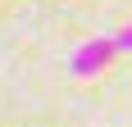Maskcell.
Listing matches in <instances>:
<instances>
[{
  "instance_id": "cell-2",
  "label": "cell",
  "mask_w": 132,
  "mask_h": 127,
  "mask_svg": "<svg viewBox=\"0 0 132 127\" xmlns=\"http://www.w3.org/2000/svg\"><path fill=\"white\" fill-rule=\"evenodd\" d=\"M114 41H119V50H132V23L123 27V32H119V37H114Z\"/></svg>"
},
{
  "instance_id": "cell-1",
  "label": "cell",
  "mask_w": 132,
  "mask_h": 127,
  "mask_svg": "<svg viewBox=\"0 0 132 127\" xmlns=\"http://www.w3.org/2000/svg\"><path fill=\"white\" fill-rule=\"evenodd\" d=\"M119 55V41L114 37H91L87 46H78V55L68 59V73L73 77H96V73H105V63Z\"/></svg>"
}]
</instances>
